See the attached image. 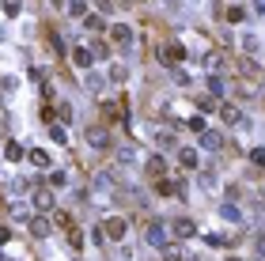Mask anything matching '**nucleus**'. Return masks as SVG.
Returning a JSON list of instances; mask_svg holds the SVG:
<instances>
[{
  "mask_svg": "<svg viewBox=\"0 0 265 261\" xmlns=\"http://www.w3.org/2000/svg\"><path fill=\"white\" fill-rule=\"evenodd\" d=\"M103 231H106V238H114V243H121V238L129 235V224H125L121 216H110V220L103 224Z\"/></svg>",
  "mask_w": 265,
  "mask_h": 261,
  "instance_id": "f257e3e1",
  "label": "nucleus"
},
{
  "mask_svg": "<svg viewBox=\"0 0 265 261\" xmlns=\"http://www.w3.org/2000/svg\"><path fill=\"white\" fill-rule=\"evenodd\" d=\"M171 235L186 243V238H193V235H197V224H193V220H174V224H171Z\"/></svg>",
  "mask_w": 265,
  "mask_h": 261,
  "instance_id": "f03ea898",
  "label": "nucleus"
},
{
  "mask_svg": "<svg viewBox=\"0 0 265 261\" xmlns=\"http://www.w3.org/2000/svg\"><path fill=\"white\" fill-rule=\"evenodd\" d=\"M159 57H163V61H171V64H178V61H186V46L182 42H167L163 50H159Z\"/></svg>",
  "mask_w": 265,
  "mask_h": 261,
  "instance_id": "7ed1b4c3",
  "label": "nucleus"
},
{
  "mask_svg": "<svg viewBox=\"0 0 265 261\" xmlns=\"http://www.w3.org/2000/svg\"><path fill=\"white\" fill-rule=\"evenodd\" d=\"M110 38H114V42H121V46H133V27L129 23H114L110 27Z\"/></svg>",
  "mask_w": 265,
  "mask_h": 261,
  "instance_id": "20e7f679",
  "label": "nucleus"
},
{
  "mask_svg": "<svg viewBox=\"0 0 265 261\" xmlns=\"http://www.w3.org/2000/svg\"><path fill=\"white\" fill-rule=\"evenodd\" d=\"M72 61H76V69H91V64H95V53L87 50V46H76V50H72Z\"/></svg>",
  "mask_w": 265,
  "mask_h": 261,
  "instance_id": "39448f33",
  "label": "nucleus"
},
{
  "mask_svg": "<svg viewBox=\"0 0 265 261\" xmlns=\"http://www.w3.org/2000/svg\"><path fill=\"white\" fill-rule=\"evenodd\" d=\"M31 201H34V208H38V212H50V208H53V193H50V189H34V193H31Z\"/></svg>",
  "mask_w": 265,
  "mask_h": 261,
  "instance_id": "423d86ee",
  "label": "nucleus"
},
{
  "mask_svg": "<svg viewBox=\"0 0 265 261\" xmlns=\"http://www.w3.org/2000/svg\"><path fill=\"white\" fill-rule=\"evenodd\" d=\"M50 231H53V220H46V216H31V235L46 238Z\"/></svg>",
  "mask_w": 265,
  "mask_h": 261,
  "instance_id": "0eeeda50",
  "label": "nucleus"
},
{
  "mask_svg": "<svg viewBox=\"0 0 265 261\" xmlns=\"http://www.w3.org/2000/svg\"><path fill=\"white\" fill-rule=\"evenodd\" d=\"M148 243H152L155 250L167 246V227H163V224H152V227H148Z\"/></svg>",
  "mask_w": 265,
  "mask_h": 261,
  "instance_id": "6e6552de",
  "label": "nucleus"
},
{
  "mask_svg": "<svg viewBox=\"0 0 265 261\" xmlns=\"http://www.w3.org/2000/svg\"><path fill=\"white\" fill-rule=\"evenodd\" d=\"M201 148L220 151V148H223V137H220V133H212V129H205V133H201Z\"/></svg>",
  "mask_w": 265,
  "mask_h": 261,
  "instance_id": "1a4fd4ad",
  "label": "nucleus"
},
{
  "mask_svg": "<svg viewBox=\"0 0 265 261\" xmlns=\"http://www.w3.org/2000/svg\"><path fill=\"white\" fill-rule=\"evenodd\" d=\"M178 163H182L186 170H197L201 167V159H197V151H193V148H178Z\"/></svg>",
  "mask_w": 265,
  "mask_h": 261,
  "instance_id": "9d476101",
  "label": "nucleus"
},
{
  "mask_svg": "<svg viewBox=\"0 0 265 261\" xmlns=\"http://www.w3.org/2000/svg\"><path fill=\"white\" fill-rule=\"evenodd\" d=\"M87 144H91V148H110V133L91 129V133H87Z\"/></svg>",
  "mask_w": 265,
  "mask_h": 261,
  "instance_id": "9b49d317",
  "label": "nucleus"
},
{
  "mask_svg": "<svg viewBox=\"0 0 265 261\" xmlns=\"http://www.w3.org/2000/svg\"><path fill=\"white\" fill-rule=\"evenodd\" d=\"M23 156H27V151L19 148L15 140H8V144H4V159H8V163H19V159H23Z\"/></svg>",
  "mask_w": 265,
  "mask_h": 261,
  "instance_id": "f8f14e48",
  "label": "nucleus"
},
{
  "mask_svg": "<svg viewBox=\"0 0 265 261\" xmlns=\"http://www.w3.org/2000/svg\"><path fill=\"white\" fill-rule=\"evenodd\" d=\"M27 159H31V163H34V167H42V170H46V167H50V163H53V159H50V156H46V151H42V148H34V151H27Z\"/></svg>",
  "mask_w": 265,
  "mask_h": 261,
  "instance_id": "ddd939ff",
  "label": "nucleus"
},
{
  "mask_svg": "<svg viewBox=\"0 0 265 261\" xmlns=\"http://www.w3.org/2000/svg\"><path fill=\"white\" fill-rule=\"evenodd\" d=\"M68 15L72 19H87V4L84 0H68Z\"/></svg>",
  "mask_w": 265,
  "mask_h": 261,
  "instance_id": "4468645a",
  "label": "nucleus"
},
{
  "mask_svg": "<svg viewBox=\"0 0 265 261\" xmlns=\"http://www.w3.org/2000/svg\"><path fill=\"white\" fill-rule=\"evenodd\" d=\"M212 110H220L216 99H212V95H201V99H197V114H212Z\"/></svg>",
  "mask_w": 265,
  "mask_h": 261,
  "instance_id": "2eb2a0df",
  "label": "nucleus"
},
{
  "mask_svg": "<svg viewBox=\"0 0 265 261\" xmlns=\"http://www.w3.org/2000/svg\"><path fill=\"white\" fill-rule=\"evenodd\" d=\"M220 118H223V121H228V125H235V121H239V118H242V114H239V110H235V106H228V102H223V106H220Z\"/></svg>",
  "mask_w": 265,
  "mask_h": 261,
  "instance_id": "dca6fc26",
  "label": "nucleus"
},
{
  "mask_svg": "<svg viewBox=\"0 0 265 261\" xmlns=\"http://www.w3.org/2000/svg\"><path fill=\"white\" fill-rule=\"evenodd\" d=\"M163 170H167V163H163V156H155V159L148 163V174H152V178H163Z\"/></svg>",
  "mask_w": 265,
  "mask_h": 261,
  "instance_id": "f3484780",
  "label": "nucleus"
},
{
  "mask_svg": "<svg viewBox=\"0 0 265 261\" xmlns=\"http://www.w3.org/2000/svg\"><path fill=\"white\" fill-rule=\"evenodd\" d=\"M220 64H223V53H209V57H205V69H209L212 76H216V69H220Z\"/></svg>",
  "mask_w": 265,
  "mask_h": 261,
  "instance_id": "a211bd4d",
  "label": "nucleus"
},
{
  "mask_svg": "<svg viewBox=\"0 0 265 261\" xmlns=\"http://www.w3.org/2000/svg\"><path fill=\"white\" fill-rule=\"evenodd\" d=\"M220 216L228 220V224H239V208H235V205H223V208H220Z\"/></svg>",
  "mask_w": 265,
  "mask_h": 261,
  "instance_id": "6ab92c4d",
  "label": "nucleus"
},
{
  "mask_svg": "<svg viewBox=\"0 0 265 261\" xmlns=\"http://www.w3.org/2000/svg\"><path fill=\"white\" fill-rule=\"evenodd\" d=\"M209 91H212V99L223 95V80H220V76H209Z\"/></svg>",
  "mask_w": 265,
  "mask_h": 261,
  "instance_id": "aec40b11",
  "label": "nucleus"
},
{
  "mask_svg": "<svg viewBox=\"0 0 265 261\" xmlns=\"http://www.w3.org/2000/svg\"><path fill=\"white\" fill-rule=\"evenodd\" d=\"M53 224H57V227H65V231H68V227H76L72 220H68V212H53Z\"/></svg>",
  "mask_w": 265,
  "mask_h": 261,
  "instance_id": "412c9836",
  "label": "nucleus"
},
{
  "mask_svg": "<svg viewBox=\"0 0 265 261\" xmlns=\"http://www.w3.org/2000/svg\"><path fill=\"white\" fill-rule=\"evenodd\" d=\"M223 15H228V23H242V19H247V12H242V8H228Z\"/></svg>",
  "mask_w": 265,
  "mask_h": 261,
  "instance_id": "4be33fe9",
  "label": "nucleus"
},
{
  "mask_svg": "<svg viewBox=\"0 0 265 261\" xmlns=\"http://www.w3.org/2000/svg\"><path fill=\"white\" fill-rule=\"evenodd\" d=\"M50 186H57V189L68 186V174H65V170H53V174H50Z\"/></svg>",
  "mask_w": 265,
  "mask_h": 261,
  "instance_id": "5701e85b",
  "label": "nucleus"
},
{
  "mask_svg": "<svg viewBox=\"0 0 265 261\" xmlns=\"http://www.w3.org/2000/svg\"><path fill=\"white\" fill-rule=\"evenodd\" d=\"M50 137H53L57 144H65V140H68V133H65V125H50Z\"/></svg>",
  "mask_w": 265,
  "mask_h": 261,
  "instance_id": "b1692460",
  "label": "nucleus"
},
{
  "mask_svg": "<svg viewBox=\"0 0 265 261\" xmlns=\"http://www.w3.org/2000/svg\"><path fill=\"white\" fill-rule=\"evenodd\" d=\"M163 261H182V250L178 246H163Z\"/></svg>",
  "mask_w": 265,
  "mask_h": 261,
  "instance_id": "393cba45",
  "label": "nucleus"
},
{
  "mask_svg": "<svg viewBox=\"0 0 265 261\" xmlns=\"http://www.w3.org/2000/svg\"><path fill=\"white\" fill-rule=\"evenodd\" d=\"M190 129L197 133V137H201V133H205V118H201V114H193V118H190Z\"/></svg>",
  "mask_w": 265,
  "mask_h": 261,
  "instance_id": "a878e982",
  "label": "nucleus"
},
{
  "mask_svg": "<svg viewBox=\"0 0 265 261\" xmlns=\"http://www.w3.org/2000/svg\"><path fill=\"white\" fill-rule=\"evenodd\" d=\"M250 163H254V167H265V148H254L250 151Z\"/></svg>",
  "mask_w": 265,
  "mask_h": 261,
  "instance_id": "bb28decb",
  "label": "nucleus"
},
{
  "mask_svg": "<svg viewBox=\"0 0 265 261\" xmlns=\"http://www.w3.org/2000/svg\"><path fill=\"white\" fill-rule=\"evenodd\" d=\"M242 50H247V53H254V50H258V38H254V34H247V38H242Z\"/></svg>",
  "mask_w": 265,
  "mask_h": 261,
  "instance_id": "cd10ccee",
  "label": "nucleus"
},
{
  "mask_svg": "<svg viewBox=\"0 0 265 261\" xmlns=\"http://www.w3.org/2000/svg\"><path fill=\"white\" fill-rule=\"evenodd\" d=\"M87 87H91V91H103V76L91 72V76H87Z\"/></svg>",
  "mask_w": 265,
  "mask_h": 261,
  "instance_id": "c85d7f7f",
  "label": "nucleus"
},
{
  "mask_svg": "<svg viewBox=\"0 0 265 261\" xmlns=\"http://www.w3.org/2000/svg\"><path fill=\"white\" fill-rule=\"evenodd\" d=\"M4 12H8V15H19V12H23V4H19V0H8Z\"/></svg>",
  "mask_w": 265,
  "mask_h": 261,
  "instance_id": "c756f323",
  "label": "nucleus"
},
{
  "mask_svg": "<svg viewBox=\"0 0 265 261\" xmlns=\"http://www.w3.org/2000/svg\"><path fill=\"white\" fill-rule=\"evenodd\" d=\"M261 69H258V64H254V61H242V76H258Z\"/></svg>",
  "mask_w": 265,
  "mask_h": 261,
  "instance_id": "7c9ffc66",
  "label": "nucleus"
},
{
  "mask_svg": "<svg viewBox=\"0 0 265 261\" xmlns=\"http://www.w3.org/2000/svg\"><path fill=\"white\" fill-rule=\"evenodd\" d=\"M110 80H114V83L125 80V69H121V64H114V69H110Z\"/></svg>",
  "mask_w": 265,
  "mask_h": 261,
  "instance_id": "2f4dec72",
  "label": "nucleus"
},
{
  "mask_svg": "<svg viewBox=\"0 0 265 261\" xmlns=\"http://www.w3.org/2000/svg\"><path fill=\"white\" fill-rule=\"evenodd\" d=\"M87 31H103V19L99 15H87Z\"/></svg>",
  "mask_w": 265,
  "mask_h": 261,
  "instance_id": "473e14b6",
  "label": "nucleus"
},
{
  "mask_svg": "<svg viewBox=\"0 0 265 261\" xmlns=\"http://www.w3.org/2000/svg\"><path fill=\"white\" fill-rule=\"evenodd\" d=\"M159 148H174V137H171V133H159Z\"/></svg>",
  "mask_w": 265,
  "mask_h": 261,
  "instance_id": "72a5a7b5",
  "label": "nucleus"
},
{
  "mask_svg": "<svg viewBox=\"0 0 265 261\" xmlns=\"http://www.w3.org/2000/svg\"><path fill=\"white\" fill-rule=\"evenodd\" d=\"M4 243H12V227H0V246Z\"/></svg>",
  "mask_w": 265,
  "mask_h": 261,
  "instance_id": "f704fd0d",
  "label": "nucleus"
},
{
  "mask_svg": "<svg viewBox=\"0 0 265 261\" xmlns=\"http://www.w3.org/2000/svg\"><path fill=\"white\" fill-rule=\"evenodd\" d=\"M254 246H258V254H265V231H261L258 238H254Z\"/></svg>",
  "mask_w": 265,
  "mask_h": 261,
  "instance_id": "c9c22d12",
  "label": "nucleus"
},
{
  "mask_svg": "<svg viewBox=\"0 0 265 261\" xmlns=\"http://www.w3.org/2000/svg\"><path fill=\"white\" fill-rule=\"evenodd\" d=\"M0 133H8V114H4V106H0Z\"/></svg>",
  "mask_w": 265,
  "mask_h": 261,
  "instance_id": "e433bc0d",
  "label": "nucleus"
},
{
  "mask_svg": "<svg viewBox=\"0 0 265 261\" xmlns=\"http://www.w3.org/2000/svg\"><path fill=\"white\" fill-rule=\"evenodd\" d=\"M254 12H258V15H265V0H254Z\"/></svg>",
  "mask_w": 265,
  "mask_h": 261,
  "instance_id": "4c0bfd02",
  "label": "nucleus"
},
{
  "mask_svg": "<svg viewBox=\"0 0 265 261\" xmlns=\"http://www.w3.org/2000/svg\"><path fill=\"white\" fill-rule=\"evenodd\" d=\"M228 261H239V257H228Z\"/></svg>",
  "mask_w": 265,
  "mask_h": 261,
  "instance_id": "58836bf2",
  "label": "nucleus"
}]
</instances>
